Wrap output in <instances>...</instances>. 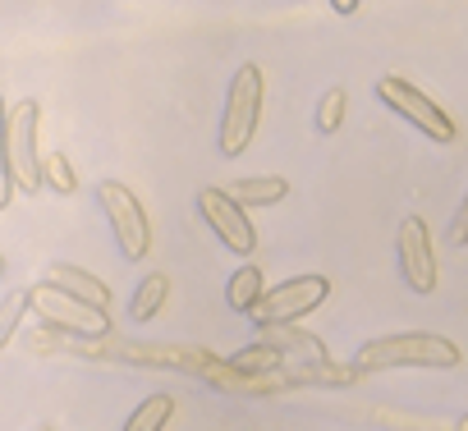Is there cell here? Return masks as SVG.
<instances>
[{"instance_id":"cell-14","label":"cell","mask_w":468,"mask_h":431,"mask_svg":"<svg viewBox=\"0 0 468 431\" xmlns=\"http://www.w3.org/2000/svg\"><path fill=\"white\" fill-rule=\"evenodd\" d=\"M262 299H267V276H262L253 262H244L239 271L229 276V285H225V303H229L234 312H258Z\"/></svg>"},{"instance_id":"cell-16","label":"cell","mask_w":468,"mask_h":431,"mask_svg":"<svg viewBox=\"0 0 468 431\" xmlns=\"http://www.w3.org/2000/svg\"><path fill=\"white\" fill-rule=\"evenodd\" d=\"M165 294H170V280H165L161 271L143 276L138 289H133V299H129V317H133V321H152V317L165 308Z\"/></svg>"},{"instance_id":"cell-4","label":"cell","mask_w":468,"mask_h":431,"mask_svg":"<svg viewBox=\"0 0 468 431\" xmlns=\"http://www.w3.org/2000/svg\"><path fill=\"white\" fill-rule=\"evenodd\" d=\"M97 202L106 211V221L115 230V244H120V258L124 262H143L152 253V216L147 206L138 202V193L120 179H101L97 184Z\"/></svg>"},{"instance_id":"cell-19","label":"cell","mask_w":468,"mask_h":431,"mask_svg":"<svg viewBox=\"0 0 468 431\" xmlns=\"http://www.w3.org/2000/svg\"><path fill=\"white\" fill-rule=\"evenodd\" d=\"M28 317V289H10L0 299V349L10 344V335L19 331V321Z\"/></svg>"},{"instance_id":"cell-11","label":"cell","mask_w":468,"mask_h":431,"mask_svg":"<svg viewBox=\"0 0 468 431\" xmlns=\"http://www.w3.org/2000/svg\"><path fill=\"white\" fill-rule=\"evenodd\" d=\"M258 340H262L267 349H276L281 358H299L303 367H317V363H331V353H326V344H322L317 335H308V331H299V326H262V331H258Z\"/></svg>"},{"instance_id":"cell-10","label":"cell","mask_w":468,"mask_h":431,"mask_svg":"<svg viewBox=\"0 0 468 431\" xmlns=\"http://www.w3.org/2000/svg\"><path fill=\"white\" fill-rule=\"evenodd\" d=\"M106 358L133 363V367H170V372H193L202 376L216 353L188 349V344H133V340H106Z\"/></svg>"},{"instance_id":"cell-24","label":"cell","mask_w":468,"mask_h":431,"mask_svg":"<svg viewBox=\"0 0 468 431\" xmlns=\"http://www.w3.org/2000/svg\"><path fill=\"white\" fill-rule=\"evenodd\" d=\"M454 431H468V413H463V417H459V422H454Z\"/></svg>"},{"instance_id":"cell-23","label":"cell","mask_w":468,"mask_h":431,"mask_svg":"<svg viewBox=\"0 0 468 431\" xmlns=\"http://www.w3.org/2000/svg\"><path fill=\"white\" fill-rule=\"evenodd\" d=\"M331 5H335V10H354V5H358V0H331Z\"/></svg>"},{"instance_id":"cell-2","label":"cell","mask_w":468,"mask_h":431,"mask_svg":"<svg viewBox=\"0 0 468 431\" xmlns=\"http://www.w3.org/2000/svg\"><path fill=\"white\" fill-rule=\"evenodd\" d=\"M28 312H37L42 326L60 331V335H79V340H111V312L74 299L69 289L51 285V280H37L28 289Z\"/></svg>"},{"instance_id":"cell-5","label":"cell","mask_w":468,"mask_h":431,"mask_svg":"<svg viewBox=\"0 0 468 431\" xmlns=\"http://www.w3.org/2000/svg\"><path fill=\"white\" fill-rule=\"evenodd\" d=\"M5 156H10L15 188H24V193H42L47 188V170H42V101L24 97V101L10 106Z\"/></svg>"},{"instance_id":"cell-26","label":"cell","mask_w":468,"mask_h":431,"mask_svg":"<svg viewBox=\"0 0 468 431\" xmlns=\"http://www.w3.org/2000/svg\"><path fill=\"white\" fill-rule=\"evenodd\" d=\"M33 431H56V426H33Z\"/></svg>"},{"instance_id":"cell-20","label":"cell","mask_w":468,"mask_h":431,"mask_svg":"<svg viewBox=\"0 0 468 431\" xmlns=\"http://www.w3.org/2000/svg\"><path fill=\"white\" fill-rule=\"evenodd\" d=\"M5 138H10V106L0 97V211L15 197V174H10V156H5Z\"/></svg>"},{"instance_id":"cell-17","label":"cell","mask_w":468,"mask_h":431,"mask_svg":"<svg viewBox=\"0 0 468 431\" xmlns=\"http://www.w3.org/2000/svg\"><path fill=\"white\" fill-rule=\"evenodd\" d=\"M229 363L239 367V372H253V376H276V372H285V358H281L276 349H267L262 340L249 344V349H239V353H229Z\"/></svg>"},{"instance_id":"cell-3","label":"cell","mask_w":468,"mask_h":431,"mask_svg":"<svg viewBox=\"0 0 468 431\" xmlns=\"http://www.w3.org/2000/svg\"><path fill=\"white\" fill-rule=\"evenodd\" d=\"M262 97H267V79L258 65H239L229 79V97H225V115H220V152L225 156H244L258 124H262Z\"/></svg>"},{"instance_id":"cell-8","label":"cell","mask_w":468,"mask_h":431,"mask_svg":"<svg viewBox=\"0 0 468 431\" xmlns=\"http://www.w3.org/2000/svg\"><path fill=\"white\" fill-rule=\"evenodd\" d=\"M197 211H202V221L211 226V235L229 248V253H239V258H253L258 253V230L249 221V211L225 197V188H202L197 193Z\"/></svg>"},{"instance_id":"cell-21","label":"cell","mask_w":468,"mask_h":431,"mask_svg":"<svg viewBox=\"0 0 468 431\" xmlns=\"http://www.w3.org/2000/svg\"><path fill=\"white\" fill-rule=\"evenodd\" d=\"M340 120H345V88H331V92L322 97V106H317V129H322V133H335Z\"/></svg>"},{"instance_id":"cell-7","label":"cell","mask_w":468,"mask_h":431,"mask_svg":"<svg viewBox=\"0 0 468 431\" xmlns=\"http://www.w3.org/2000/svg\"><path fill=\"white\" fill-rule=\"evenodd\" d=\"M326 299H331V280H326V276H294V280L267 289V299L258 303L253 321H258V331H262V326H294L299 317H308V312L322 308Z\"/></svg>"},{"instance_id":"cell-22","label":"cell","mask_w":468,"mask_h":431,"mask_svg":"<svg viewBox=\"0 0 468 431\" xmlns=\"http://www.w3.org/2000/svg\"><path fill=\"white\" fill-rule=\"evenodd\" d=\"M463 244H468V193H463L454 221H450V248H463Z\"/></svg>"},{"instance_id":"cell-12","label":"cell","mask_w":468,"mask_h":431,"mask_svg":"<svg viewBox=\"0 0 468 431\" xmlns=\"http://www.w3.org/2000/svg\"><path fill=\"white\" fill-rule=\"evenodd\" d=\"M47 280L60 285V289H69L74 299H83V303L111 312V285L97 280L92 271H83V267H74V262H51V267H47Z\"/></svg>"},{"instance_id":"cell-1","label":"cell","mask_w":468,"mask_h":431,"mask_svg":"<svg viewBox=\"0 0 468 431\" xmlns=\"http://www.w3.org/2000/svg\"><path fill=\"white\" fill-rule=\"evenodd\" d=\"M463 353L454 340L445 335H427V331H409V335H381L367 340L354 358L358 372H390V367H459Z\"/></svg>"},{"instance_id":"cell-25","label":"cell","mask_w":468,"mask_h":431,"mask_svg":"<svg viewBox=\"0 0 468 431\" xmlns=\"http://www.w3.org/2000/svg\"><path fill=\"white\" fill-rule=\"evenodd\" d=\"M0 280H5V258H0Z\"/></svg>"},{"instance_id":"cell-15","label":"cell","mask_w":468,"mask_h":431,"mask_svg":"<svg viewBox=\"0 0 468 431\" xmlns=\"http://www.w3.org/2000/svg\"><path fill=\"white\" fill-rule=\"evenodd\" d=\"M170 417H175V399L161 390V394H147V399L124 417V426H120V431H165V426H170Z\"/></svg>"},{"instance_id":"cell-9","label":"cell","mask_w":468,"mask_h":431,"mask_svg":"<svg viewBox=\"0 0 468 431\" xmlns=\"http://www.w3.org/2000/svg\"><path fill=\"white\" fill-rule=\"evenodd\" d=\"M395 248H399V276L413 294H431L436 289V253H431V230L422 216H404L399 221V235H395Z\"/></svg>"},{"instance_id":"cell-6","label":"cell","mask_w":468,"mask_h":431,"mask_svg":"<svg viewBox=\"0 0 468 431\" xmlns=\"http://www.w3.org/2000/svg\"><path fill=\"white\" fill-rule=\"evenodd\" d=\"M377 97H381L395 115H404L413 129H422L431 142H454V138H459V129H454L450 110H441V106H436L422 88H413L409 79H395V74L377 79Z\"/></svg>"},{"instance_id":"cell-27","label":"cell","mask_w":468,"mask_h":431,"mask_svg":"<svg viewBox=\"0 0 468 431\" xmlns=\"http://www.w3.org/2000/svg\"><path fill=\"white\" fill-rule=\"evenodd\" d=\"M450 431H454V426H450Z\"/></svg>"},{"instance_id":"cell-18","label":"cell","mask_w":468,"mask_h":431,"mask_svg":"<svg viewBox=\"0 0 468 431\" xmlns=\"http://www.w3.org/2000/svg\"><path fill=\"white\" fill-rule=\"evenodd\" d=\"M42 170H47V188H56L60 197L79 193V170H74V161L65 152H47L42 156Z\"/></svg>"},{"instance_id":"cell-13","label":"cell","mask_w":468,"mask_h":431,"mask_svg":"<svg viewBox=\"0 0 468 431\" xmlns=\"http://www.w3.org/2000/svg\"><path fill=\"white\" fill-rule=\"evenodd\" d=\"M290 193V184L281 174H253V179H234L225 188V197H234L239 206H276Z\"/></svg>"}]
</instances>
